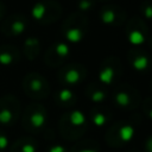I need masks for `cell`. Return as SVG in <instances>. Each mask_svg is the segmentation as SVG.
Returning <instances> with one entry per match:
<instances>
[{
	"label": "cell",
	"mask_w": 152,
	"mask_h": 152,
	"mask_svg": "<svg viewBox=\"0 0 152 152\" xmlns=\"http://www.w3.org/2000/svg\"><path fill=\"white\" fill-rule=\"evenodd\" d=\"M88 129V119L80 109L65 112L58 121V131L61 137L66 141L80 140Z\"/></svg>",
	"instance_id": "cell-1"
},
{
	"label": "cell",
	"mask_w": 152,
	"mask_h": 152,
	"mask_svg": "<svg viewBox=\"0 0 152 152\" xmlns=\"http://www.w3.org/2000/svg\"><path fill=\"white\" fill-rule=\"evenodd\" d=\"M89 30V20L81 12L70 13L62 23V34L69 43H80L83 40Z\"/></svg>",
	"instance_id": "cell-4"
},
{
	"label": "cell",
	"mask_w": 152,
	"mask_h": 152,
	"mask_svg": "<svg viewBox=\"0 0 152 152\" xmlns=\"http://www.w3.org/2000/svg\"><path fill=\"white\" fill-rule=\"evenodd\" d=\"M150 89H151V91H152V80H151V82H150Z\"/></svg>",
	"instance_id": "cell-32"
},
{
	"label": "cell",
	"mask_w": 152,
	"mask_h": 152,
	"mask_svg": "<svg viewBox=\"0 0 152 152\" xmlns=\"http://www.w3.org/2000/svg\"><path fill=\"white\" fill-rule=\"evenodd\" d=\"M45 152H69V148L61 144H53V145H50Z\"/></svg>",
	"instance_id": "cell-27"
},
{
	"label": "cell",
	"mask_w": 152,
	"mask_h": 152,
	"mask_svg": "<svg viewBox=\"0 0 152 152\" xmlns=\"http://www.w3.org/2000/svg\"><path fill=\"white\" fill-rule=\"evenodd\" d=\"M48 119V110L39 102H32L27 104L20 118L23 128L31 134H38L43 132L46 128Z\"/></svg>",
	"instance_id": "cell-3"
},
{
	"label": "cell",
	"mask_w": 152,
	"mask_h": 152,
	"mask_svg": "<svg viewBox=\"0 0 152 152\" xmlns=\"http://www.w3.org/2000/svg\"><path fill=\"white\" fill-rule=\"evenodd\" d=\"M146 42L148 43V45L151 46V49H152V36H148L147 37V39H146Z\"/></svg>",
	"instance_id": "cell-30"
},
{
	"label": "cell",
	"mask_w": 152,
	"mask_h": 152,
	"mask_svg": "<svg viewBox=\"0 0 152 152\" xmlns=\"http://www.w3.org/2000/svg\"><path fill=\"white\" fill-rule=\"evenodd\" d=\"M21 87L24 93L32 100L39 101L44 100L50 95V84L48 80L39 72L32 71L27 72L23 81H21Z\"/></svg>",
	"instance_id": "cell-7"
},
{
	"label": "cell",
	"mask_w": 152,
	"mask_h": 152,
	"mask_svg": "<svg viewBox=\"0 0 152 152\" xmlns=\"http://www.w3.org/2000/svg\"><path fill=\"white\" fill-rule=\"evenodd\" d=\"M135 131L137 125L134 121L118 120L107 128L104 133L106 144L112 148H121L133 140Z\"/></svg>",
	"instance_id": "cell-2"
},
{
	"label": "cell",
	"mask_w": 152,
	"mask_h": 152,
	"mask_svg": "<svg viewBox=\"0 0 152 152\" xmlns=\"http://www.w3.org/2000/svg\"><path fill=\"white\" fill-rule=\"evenodd\" d=\"M63 14L62 5L56 0H39L31 7V17L42 25H50L61 19Z\"/></svg>",
	"instance_id": "cell-5"
},
{
	"label": "cell",
	"mask_w": 152,
	"mask_h": 152,
	"mask_svg": "<svg viewBox=\"0 0 152 152\" xmlns=\"http://www.w3.org/2000/svg\"><path fill=\"white\" fill-rule=\"evenodd\" d=\"M69 56H70V46L68 45V43L59 40V42H55L48 48L44 55V62L50 68H57V66H62L64 62L69 58Z\"/></svg>",
	"instance_id": "cell-13"
},
{
	"label": "cell",
	"mask_w": 152,
	"mask_h": 152,
	"mask_svg": "<svg viewBox=\"0 0 152 152\" xmlns=\"http://www.w3.org/2000/svg\"><path fill=\"white\" fill-rule=\"evenodd\" d=\"M87 75H88V70L86 65L81 63H69L59 68L57 74V80L63 87L71 88L82 83L86 80Z\"/></svg>",
	"instance_id": "cell-10"
},
{
	"label": "cell",
	"mask_w": 152,
	"mask_h": 152,
	"mask_svg": "<svg viewBox=\"0 0 152 152\" xmlns=\"http://www.w3.org/2000/svg\"><path fill=\"white\" fill-rule=\"evenodd\" d=\"M125 33L128 42L133 46H140L148 37V26L141 17L134 15L127 19L125 24Z\"/></svg>",
	"instance_id": "cell-11"
},
{
	"label": "cell",
	"mask_w": 152,
	"mask_h": 152,
	"mask_svg": "<svg viewBox=\"0 0 152 152\" xmlns=\"http://www.w3.org/2000/svg\"><path fill=\"white\" fill-rule=\"evenodd\" d=\"M124 74V66L118 56L106 57L99 68V82L104 87L116 86Z\"/></svg>",
	"instance_id": "cell-8"
},
{
	"label": "cell",
	"mask_w": 152,
	"mask_h": 152,
	"mask_svg": "<svg viewBox=\"0 0 152 152\" xmlns=\"http://www.w3.org/2000/svg\"><path fill=\"white\" fill-rule=\"evenodd\" d=\"M140 12H141V15L145 19L147 20H152V1L151 0H145L141 2L140 5Z\"/></svg>",
	"instance_id": "cell-23"
},
{
	"label": "cell",
	"mask_w": 152,
	"mask_h": 152,
	"mask_svg": "<svg viewBox=\"0 0 152 152\" xmlns=\"http://www.w3.org/2000/svg\"><path fill=\"white\" fill-rule=\"evenodd\" d=\"M53 100L56 102L57 106L59 107H64V108H70L72 106L76 104L77 102V96L76 94L71 90V88H66V87H62L61 89H58L55 93Z\"/></svg>",
	"instance_id": "cell-20"
},
{
	"label": "cell",
	"mask_w": 152,
	"mask_h": 152,
	"mask_svg": "<svg viewBox=\"0 0 152 152\" xmlns=\"http://www.w3.org/2000/svg\"><path fill=\"white\" fill-rule=\"evenodd\" d=\"M99 19L103 25L110 27H121L127 21V12L116 4H107L99 11Z\"/></svg>",
	"instance_id": "cell-12"
},
{
	"label": "cell",
	"mask_w": 152,
	"mask_h": 152,
	"mask_svg": "<svg viewBox=\"0 0 152 152\" xmlns=\"http://www.w3.org/2000/svg\"><path fill=\"white\" fill-rule=\"evenodd\" d=\"M144 150L145 152H152V134H150L144 141Z\"/></svg>",
	"instance_id": "cell-28"
},
{
	"label": "cell",
	"mask_w": 152,
	"mask_h": 152,
	"mask_svg": "<svg viewBox=\"0 0 152 152\" xmlns=\"http://www.w3.org/2000/svg\"><path fill=\"white\" fill-rule=\"evenodd\" d=\"M6 12H7L6 5L0 1V21H2V20L6 18Z\"/></svg>",
	"instance_id": "cell-29"
},
{
	"label": "cell",
	"mask_w": 152,
	"mask_h": 152,
	"mask_svg": "<svg viewBox=\"0 0 152 152\" xmlns=\"http://www.w3.org/2000/svg\"><path fill=\"white\" fill-rule=\"evenodd\" d=\"M95 2H96L95 0H78V2H77L78 12L83 13V12L90 11L95 6Z\"/></svg>",
	"instance_id": "cell-25"
},
{
	"label": "cell",
	"mask_w": 152,
	"mask_h": 152,
	"mask_svg": "<svg viewBox=\"0 0 152 152\" xmlns=\"http://www.w3.org/2000/svg\"><path fill=\"white\" fill-rule=\"evenodd\" d=\"M126 152H140V151H137V150H129V151H126Z\"/></svg>",
	"instance_id": "cell-31"
},
{
	"label": "cell",
	"mask_w": 152,
	"mask_h": 152,
	"mask_svg": "<svg viewBox=\"0 0 152 152\" xmlns=\"http://www.w3.org/2000/svg\"><path fill=\"white\" fill-rule=\"evenodd\" d=\"M140 106L142 108V113L145 114V116L152 121V96H147L144 100H141Z\"/></svg>",
	"instance_id": "cell-24"
},
{
	"label": "cell",
	"mask_w": 152,
	"mask_h": 152,
	"mask_svg": "<svg viewBox=\"0 0 152 152\" xmlns=\"http://www.w3.org/2000/svg\"><path fill=\"white\" fill-rule=\"evenodd\" d=\"M40 52V40L37 37H27L23 43V55L28 61H34Z\"/></svg>",
	"instance_id": "cell-21"
},
{
	"label": "cell",
	"mask_w": 152,
	"mask_h": 152,
	"mask_svg": "<svg viewBox=\"0 0 152 152\" xmlns=\"http://www.w3.org/2000/svg\"><path fill=\"white\" fill-rule=\"evenodd\" d=\"M20 59V51L15 45L5 44L0 46V65L13 66Z\"/></svg>",
	"instance_id": "cell-17"
},
{
	"label": "cell",
	"mask_w": 152,
	"mask_h": 152,
	"mask_svg": "<svg viewBox=\"0 0 152 152\" xmlns=\"http://www.w3.org/2000/svg\"><path fill=\"white\" fill-rule=\"evenodd\" d=\"M126 57H127L129 65L137 71L145 72V71L150 70V68L152 66V58L141 48H138V46L131 48L127 51Z\"/></svg>",
	"instance_id": "cell-15"
},
{
	"label": "cell",
	"mask_w": 152,
	"mask_h": 152,
	"mask_svg": "<svg viewBox=\"0 0 152 152\" xmlns=\"http://www.w3.org/2000/svg\"><path fill=\"white\" fill-rule=\"evenodd\" d=\"M21 115V104L17 96L7 94L0 97V125L13 126Z\"/></svg>",
	"instance_id": "cell-9"
},
{
	"label": "cell",
	"mask_w": 152,
	"mask_h": 152,
	"mask_svg": "<svg viewBox=\"0 0 152 152\" xmlns=\"http://www.w3.org/2000/svg\"><path fill=\"white\" fill-rule=\"evenodd\" d=\"M8 148L10 152H38V141L31 135H25L18 138Z\"/></svg>",
	"instance_id": "cell-19"
},
{
	"label": "cell",
	"mask_w": 152,
	"mask_h": 152,
	"mask_svg": "<svg viewBox=\"0 0 152 152\" xmlns=\"http://www.w3.org/2000/svg\"><path fill=\"white\" fill-rule=\"evenodd\" d=\"M86 96L89 99V101H91L95 104H101L108 96V90L107 88L101 84L100 82H93L89 83L86 87Z\"/></svg>",
	"instance_id": "cell-18"
},
{
	"label": "cell",
	"mask_w": 152,
	"mask_h": 152,
	"mask_svg": "<svg viewBox=\"0 0 152 152\" xmlns=\"http://www.w3.org/2000/svg\"><path fill=\"white\" fill-rule=\"evenodd\" d=\"M100 1H109V0H100Z\"/></svg>",
	"instance_id": "cell-33"
},
{
	"label": "cell",
	"mask_w": 152,
	"mask_h": 152,
	"mask_svg": "<svg viewBox=\"0 0 152 152\" xmlns=\"http://www.w3.org/2000/svg\"><path fill=\"white\" fill-rule=\"evenodd\" d=\"M100 144L94 139H80L69 147V152H100Z\"/></svg>",
	"instance_id": "cell-22"
},
{
	"label": "cell",
	"mask_w": 152,
	"mask_h": 152,
	"mask_svg": "<svg viewBox=\"0 0 152 152\" xmlns=\"http://www.w3.org/2000/svg\"><path fill=\"white\" fill-rule=\"evenodd\" d=\"M112 101L115 107L124 110L137 109L141 103V95L139 90L129 83L116 84L112 91Z\"/></svg>",
	"instance_id": "cell-6"
},
{
	"label": "cell",
	"mask_w": 152,
	"mask_h": 152,
	"mask_svg": "<svg viewBox=\"0 0 152 152\" xmlns=\"http://www.w3.org/2000/svg\"><path fill=\"white\" fill-rule=\"evenodd\" d=\"M28 26L27 18L23 14H12L6 17L1 21L0 31L5 37H19L21 36Z\"/></svg>",
	"instance_id": "cell-14"
},
{
	"label": "cell",
	"mask_w": 152,
	"mask_h": 152,
	"mask_svg": "<svg viewBox=\"0 0 152 152\" xmlns=\"http://www.w3.org/2000/svg\"><path fill=\"white\" fill-rule=\"evenodd\" d=\"M89 120L95 127L102 128L112 120V112L106 106L96 104L89 112Z\"/></svg>",
	"instance_id": "cell-16"
},
{
	"label": "cell",
	"mask_w": 152,
	"mask_h": 152,
	"mask_svg": "<svg viewBox=\"0 0 152 152\" xmlns=\"http://www.w3.org/2000/svg\"><path fill=\"white\" fill-rule=\"evenodd\" d=\"M10 147V139L8 135L0 129V152H5Z\"/></svg>",
	"instance_id": "cell-26"
}]
</instances>
